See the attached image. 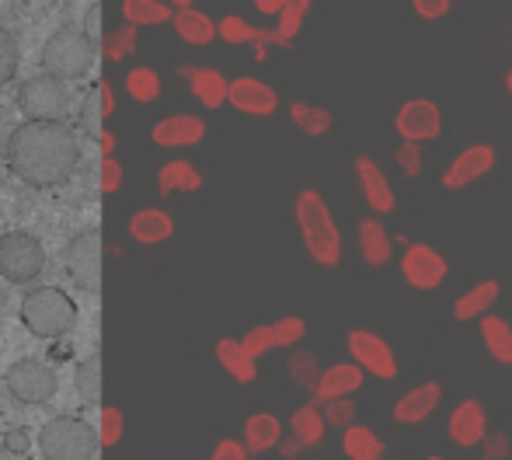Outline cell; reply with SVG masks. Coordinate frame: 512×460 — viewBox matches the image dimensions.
Here are the masks:
<instances>
[{
    "label": "cell",
    "instance_id": "obj_1",
    "mask_svg": "<svg viewBox=\"0 0 512 460\" xmlns=\"http://www.w3.org/2000/svg\"><path fill=\"white\" fill-rule=\"evenodd\" d=\"M81 161V143L63 119H28L7 140V164L32 189H53L67 182Z\"/></svg>",
    "mask_w": 512,
    "mask_h": 460
},
{
    "label": "cell",
    "instance_id": "obj_2",
    "mask_svg": "<svg viewBox=\"0 0 512 460\" xmlns=\"http://www.w3.org/2000/svg\"><path fill=\"white\" fill-rule=\"evenodd\" d=\"M21 321L39 339H60L77 325V304L60 286H39L21 300Z\"/></svg>",
    "mask_w": 512,
    "mask_h": 460
},
{
    "label": "cell",
    "instance_id": "obj_3",
    "mask_svg": "<svg viewBox=\"0 0 512 460\" xmlns=\"http://www.w3.org/2000/svg\"><path fill=\"white\" fill-rule=\"evenodd\" d=\"M95 63V42L84 28L67 25L60 32L49 35L46 49H42V67L46 74L60 77V81H77L84 77Z\"/></svg>",
    "mask_w": 512,
    "mask_h": 460
},
{
    "label": "cell",
    "instance_id": "obj_4",
    "mask_svg": "<svg viewBox=\"0 0 512 460\" xmlns=\"http://www.w3.org/2000/svg\"><path fill=\"white\" fill-rule=\"evenodd\" d=\"M39 450L49 460H88L98 454V433L84 419L60 415V419H49L42 426Z\"/></svg>",
    "mask_w": 512,
    "mask_h": 460
},
{
    "label": "cell",
    "instance_id": "obj_5",
    "mask_svg": "<svg viewBox=\"0 0 512 460\" xmlns=\"http://www.w3.org/2000/svg\"><path fill=\"white\" fill-rule=\"evenodd\" d=\"M46 269V248L28 230H7L0 234V276L11 283H32Z\"/></svg>",
    "mask_w": 512,
    "mask_h": 460
},
{
    "label": "cell",
    "instance_id": "obj_6",
    "mask_svg": "<svg viewBox=\"0 0 512 460\" xmlns=\"http://www.w3.org/2000/svg\"><path fill=\"white\" fill-rule=\"evenodd\" d=\"M300 224H304L307 248L314 251L317 262L338 265V258H342V234H338L335 220H331L328 206L321 203L317 192H304V199H300Z\"/></svg>",
    "mask_w": 512,
    "mask_h": 460
},
{
    "label": "cell",
    "instance_id": "obj_7",
    "mask_svg": "<svg viewBox=\"0 0 512 460\" xmlns=\"http://www.w3.org/2000/svg\"><path fill=\"white\" fill-rule=\"evenodd\" d=\"M18 109L25 119H63L70 109V91L60 77L39 74L18 88Z\"/></svg>",
    "mask_w": 512,
    "mask_h": 460
},
{
    "label": "cell",
    "instance_id": "obj_8",
    "mask_svg": "<svg viewBox=\"0 0 512 460\" xmlns=\"http://www.w3.org/2000/svg\"><path fill=\"white\" fill-rule=\"evenodd\" d=\"M4 384L21 405H46V401H53L60 380H56V370L49 363H39V359H18V363L7 370Z\"/></svg>",
    "mask_w": 512,
    "mask_h": 460
},
{
    "label": "cell",
    "instance_id": "obj_9",
    "mask_svg": "<svg viewBox=\"0 0 512 460\" xmlns=\"http://www.w3.org/2000/svg\"><path fill=\"white\" fill-rule=\"evenodd\" d=\"M67 276L74 279L81 290L95 293L102 286V230H81L67 248Z\"/></svg>",
    "mask_w": 512,
    "mask_h": 460
},
{
    "label": "cell",
    "instance_id": "obj_10",
    "mask_svg": "<svg viewBox=\"0 0 512 460\" xmlns=\"http://www.w3.org/2000/svg\"><path fill=\"white\" fill-rule=\"evenodd\" d=\"M401 276H405L411 290H436L450 276V265L432 244H411L405 258H401Z\"/></svg>",
    "mask_w": 512,
    "mask_h": 460
},
{
    "label": "cell",
    "instance_id": "obj_11",
    "mask_svg": "<svg viewBox=\"0 0 512 460\" xmlns=\"http://www.w3.org/2000/svg\"><path fill=\"white\" fill-rule=\"evenodd\" d=\"M349 352L366 373H373L377 380H394L398 377V356L394 349L380 339L377 332H366V328H356L349 332Z\"/></svg>",
    "mask_w": 512,
    "mask_h": 460
},
{
    "label": "cell",
    "instance_id": "obj_12",
    "mask_svg": "<svg viewBox=\"0 0 512 460\" xmlns=\"http://www.w3.org/2000/svg\"><path fill=\"white\" fill-rule=\"evenodd\" d=\"M394 129H398L401 140L411 143H425V140H436L443 133V112H439L436 102L429 98H411L398 109L394 115Z\"/></svg>",
    "mask_w": 512,
    "mask_h": 460
},
{
    "label": "cell",
    "instance_id": "obj_13",
    "mask_svg": "<svg viewBox=\"0 0 512 460\" xmlns=\"http://www.w3.org/2000/svg\"><path fill=\"white\" fill-rule=\"evenodd\" d=\"M492 168H495V147H492V143H474V147H467L464 154L453 157V164L446 168V175H443V189L446 192H460L464 185L485 178Z\"/></svg>",
    "mask_w": 512,
    "mask_h": 460
},
{
    "label": "cell",
    "instance_id": "obj_14",
    "mask_svg": "<svg viewBox=\"0 0 512 460\" xmlns=\"http://www.w3.org/2000/svg\"><path fill=\"white\" fill-rule=\"evenodd\" d=\"M446 433H450V440L457 443V447H464V450L478 447V443L485 440V433H488L485 405H481L478 398L460 401V405L450 412V422H446Z\"/></svg>",
    "mask_w": 512,
    "mask_h": 460
},
{
    "label": "cell",
    "instance_id": "obj_15",
    "mask_svg": "<svg viewBox=\"0 0 512 460\" xmlns=\"http://www.w3.org/2000/svg\"><path fill=\"white\" fill-rule=\"evenodd\" d=\"M356 178H359V189H363V196H366V203H370L373 213H380V217L394 213L398 199H394V189H391V182H387L384 168H380L373 157H359Z\"/></svg>",
    "mask_w": 512,
    "mask_h": 460
},
{
    "label": "cell",
    "instance_id": "obj_16",
    "mask_svg": "<svg viewBox=\"0 0 512 460\" xmlns=\"http://www.w3.org/2000/svg\"><path fill=\"white\" fill-rule=\"evenodd\" d=\"M439 401H443V387H439L436 380L411 387L405 398L394 405V422H401V426H418V422H425L432 412H436Z\"/></svg>",
    "mask_w": 512,
    "mask_h": 460
},
{
    "label": "cell",
    "instance_id": "obj_17",
    "mask_svg": "<svg viewBox=\"0 0 512 460\" xmlns=\"http://www.w3.org/2000/svg\"><path fill=\"white\" fill-rule=\"evenodd\" d=\"M359 248H363L366 265H373V269H380V265H387L394 258L391 234H387L377 217L359 220Z\"/></svg>",
    "mask_w": 512,
    "mask_h": 460
},
{
    "label": "cell",
    "instance_id": "obj_18",
    "mask_svg": "<svg viewBox=\"0 0 512 460\" xmlns=\"http://www.w3.org/2000/svg\"><path fill=\"white\" fill-rule=\"evenodd\" d=\"M499 293H502V286L495 283V279H481V283H474L471 290H467L464 297L453 304V318H457V321L481 318V314L492 311V304L499 300Z\"/></svg>",
    "mask_w": 512,
    "mask_h": 460
},
{
    "label": "cell",
    "instance_id": "obj_19",
    "mask_svg": "<svg viewBox=\"0 0 512 460\" xmlns=\"http://www.w3.org/2000/svg\"><path fill=\"white\" fill-rule=\"evenodd\" d=\"M363 387V366L359 363H338L317 377V394L321 398H342V394H356Z\"/></svg>",
    "mask_w": 512,
    "mask_h": 460
},
{
    "label": "cell",
    "instance_id": "obj_20",
    "mask_svg": "<svg viewBox=\"0 0 512 460\" xmlns=\"http://www.w3.org/2000/svg\"><path fill=\"white\" fill-rule=\"evenodd\" d=\"M481 342L488 356L502 366H512V325L499 314H481Z\"/></svg>",
    "mask_w": 512,
    "mask_h": 460
},
{
    "label": "cell",
    "instance_id": "obj_21",
    "mask_svg": "<svg viewBox=\"0 0 512 460\" xmlns=\"http://www.w3.org/2000/svg\"><path fill=\"white\" fill-rule=\"evenodd\" d=\"M342 450H345V457H352V460H380L387 454L384 440H380L370 426H356V422H349V426H345Z\"/></svg>",
    "mask_w": 512,
    "mask_h": 460
},
{
    "label": "cell",
    "instance_id": "obj_22",
    "mask_svg": "<svg viewBox=\"0 0 512 460\" xmlns=\"http://www.w3.org/2000/svg\"><path fill=\"white\" fill-rule=\"evenodd\" d=\"M77 391H81L84 401H98V394H102V363H98V356L84 359L77 366Z\"/></svg>",
    "mask_w": 512,
    "mask_h": 460
},
{
    "label": "cell",
    "instance_id": "obj_23",
    "mask_svg": "<svg viewBox=\"0 0 512 460\" xmlns=\"http://www.w3.org/2000/svg\"><path fill=\"white\" fill-rule=\"evenodd\" d=\"M18 74V42L7 28H0V88Z\"/></svg>",
    "mask_w": 512,
    "mask_h": 460
},
{
    "label": "cell",
    "instance_id": "obj_24",
    "mask_svg": "<svg viewBox=\"0 0 512 460\" xmlns=\"http://www.w3.org/2000/svg\"><path fill=\"white\" fill-rule=\"evenodd\" d=\"M293 429H297L304 443H317L324 436V415H317L314 408H300L293 415Z\"/></svg>",
    "mask_w": 512,
    "mask_h": 460
},
{
    "label": "cell",
    "instance_id": "obj_25",
    "mask_svg": "<svg viewBox=\"0 0 512 460\" xmlns=\"http://www.w3.org/2000/svg\"><path fill=\"white\" fill-rule=\"evenodd\" d=\"M293 119H297L310 136H321L331 129V115L324 109H310V105H297V109H293Z\"/></svg>",
    "mask_w": 512,
    "mask_h": 460
},
{
    "label": "cell",
    "instance_id": "obj_26",
    "mask_svg": "<svg viewBox=\"0 0 512 460\" xmlns=\"http://www.w3.org/2000/svg\"><path fill=\"white\" fill-rule=\"evenodd\" d=\"M237 102H244V109H251V112H272V91H265V88H258V84H244L241 91H237Z\"/></svg>",
    "mask_w": 512,
    "mask_h": 460
},
{
    "label": "cell",
    "instance_id": "obj_27",
    "mask_svg": "<svg viewBox=\"0 0 512 460\" xmlns=\"http://www.w3.org/2000/svg\"><path fill=\"white\" fill-rule=\"evenodd\" d=\"M328 422L331 426H349V422H356V405L349 401V394H342V398H328Z\"/></svg>",
    "mask_w": 512,
    "mask_h": 460
},
{
    "label": "cell",
    "instance_id": "obj_28",
    "mask_svg": "<svg viewBox=\"0 0 512 460\" xmlns=\"http://www.w3.org/2000/svg\"><path fill=\"white\" fill-rule=\"evenodd\" d=\"M394 161H398V168L405 171V175H422V150H418V143L405 140L394 150Z\"/></svg>",
    "mask_w": 512,
    "mask_h": 460
},
{
    "label": "cell",
    "instance_id": "obj_29",
    "mask_svg": "<svg viewBox=\"0 0 512 460\" xmlns=\"http://www.w3.org/2000/svg\"><path fill=\"white\" fill-rule=\"evenodd\" d=\"M290 370H293V377H297L300 384H317V363H314V356H310V352H300V356H293L290 359Z\"/></svg>",
    "mask_w": 512,
    "mask_h": 460
},
{
    "label": "cell",
    "instance_id": "obj_30",
    "mask_svg": "<svg viewBox=\"0 0 512 460\" xmlns=\"http://www.w3.org/2000/svg\"><path fill=\"white\" fill-rule=\"evenodd\" d=\"M450 4H453V0H411L415 14H418V18H425V21L443 18V14L450 11Z\"/></svg>",
    "mask_w": 512,
    "mask_h": 460
},
{
    "label": "cell",
    "instance_id": "obj_31",
    "mask_svg": "<svg viewBox=\"0 0 512 460\" xmlns=\"http://www.w3.org/2000/svg\"><path fill=\"white\" fill-rule=\"evenodd\" d=\"M251 436H255V447H269V443H276L279 426L272 419H255V426H251Z\"/></svg>",
    "mask_w": 512,
    "mask_h": 460
},
{
    "label": "cell",
    "instance_id": "obj_32",
    "mask_svg": "<svg viewBox=\"0 0 512 460\" xmlns=\"http://www.w3.org/2000/svg\"><path fill=\"white\" fill-rule=\"evenodd\" d=\"M485 457H509V436L506 433H485Z\"/></svg>",
    "mask_w": 512,
    "mask_h": 460
},
{
    "label": "cell",
    "instance_id": "obj_33",
    "mask_svg": "<svg viewBox=\"0 0 512 460\" xmlns=\"http://www.w3.org/2000/svg\"><path fill=\"white\" fill-rule=\"evenodd\" d=\"M4 447L11 450V454H25V450H28V433H25V429H7Z\"/></svg>",
    "mask_w": 512,
    "mask_h": 460
},
{
    "label": "cell",
    "instance_id": "obj_34",
    "mask_svg": "<svg viewBox=\"0 0 512 460\" xmlns=\"http://www.w3.org/2000/svg\"><path fill=\"white\" fill-rule=\"evenodd\" d=\"M304 335V325L300 321H286V325H279V342H293Z\"/></svg>",
    "mask_w": 512,
    "mask_h": 460
},
{
    "label": "cell",
    "instance_id": "obj_35",
    "mask_svg": "<svg viewBox=\"0 0 512 460\" xmlns=\"http://www.w3.org/2000/svg\"><path fill=\"white\" fill-rule=\"evenodd\" d=\"M310 4V0H293V7H290V18H286V28H297V21H300V14H304V7Z\"/></svg>",
    "mask_w": 512,
    "mask_h": 460
},
{
    "label": "cell",
    "instance_id": "obj_36",
    "mask_svg": "<svg viewBox=\"0 0 512 460\" xmlns=\"http://www.w3.org/2000/svg\"><path fill=\"white\" fill-rule=\"evenodd\" d=\"M506 91H509V98H512V70L506 74Z\"/></svg>",
    "mask_w": 512,
    "mask_h": 460
}]
</instances>
